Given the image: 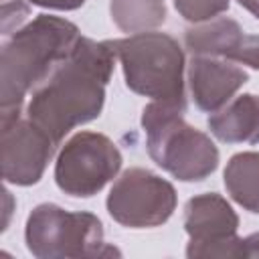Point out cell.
I'll list each match as a JSON object with an SVG mask.
<instances>
[{"label":"cell","instance_id":"cell-4","mask_svg":"<svg viewBox=\"0 0 259 259\" xmlns=\"http://www.w3.org/2000/svg\"><path fill=\"white\" fill-rule=\"evenodd\" d=\"M121 63L125 85L152 101L186 103L184 53L178 40L166 32H138L107 40Z\"/></svg>","mask_w":259,"mask_h":259},{"label":"cell","instance_id":"cell-6","mask_svg":"<svg viewBox=\"0 0 259 259\" xmlns=\"http://www.w3.org/2000/svg\"><path fill=\"white\" fill-rule=\"evenodd\" d=\"M239 217L217 192L190 198L184 206L188 257H259V233L237 237Z\"/></svg>","mask_w":259,"mask_h":259},{"label":"cell","instance_id":"cell-12","mask_svg":"<svg viewBox=\"0 0 259 259\" xmlns=\"http://www.w3.org/2000/svg\"><path fill=\"white\" fill-rule=\"evenodd\" d=\"M208 130L227 144H259V95L245 93L233 97L208 117Z\"/></svg>","mask_w":259,"mask_h":259},{"label":"cell","instance_id":"cell-7","mask_svg":"<svg viewBox=\"0 0 259 259\" xmlns=\"http://www.w3.org/2000/svg\"><path fill=\"white\" fill-rule=\"evenodd\" d=\"M121 168L117 146L103 134L79 132L59 152L55 182L69 196L97 194Z\"/></svg>","mask_w":259,"mask_h":259},{"label":"cell","instance_id":"cell-18","mask_svg":"<svg viewBox=\"0 0 259 259\" xmlns=\"http://www.w3.org/2000/svg\"><path fill=\"white\" fill-rule=\"evenodd\" d=\"M245 10H249L255 18H259V0H237Z\"/></svg>","mask_w":259,"mask_h":259},{"label":"cell","instance_id":"cell-16","mask_svg":"<svg viewBox=\"0 0 259 259\" xmlns=\"http://www.w3.org/2000/svg\"><path fill=\"white\" fill-rule=\"evenodd\" d=\"M28 16V6L24 0H2V32L12 34L20 28Z\"/></svg>","mask_w":259,"mask_h":259},{"label":"cell","instance_id":"cell-5","mask_svg":"<svg viewBox=\"0 0 259 259\" xmlns=\"http://www.w3.org/2000/svg\"><path fill=\"white\" fill-rule=\"evenodd\" d=\"M26 247L34 257H111L115 247L103 241V225L91 212H71L45 202L32 208L24 229Z\"/></svg>","mask_w":259,"mask_h":259},{"label":"cell","instance_id":"cell-17","mask_svg":"<svg viewBox=\"0 0 259 259\" xmlns=\"http://www.w3.org/2000/svg\"><path fill=\"white\" fill-rule=\"evenodd\" d=\"M28 2L40 8H53V10H75L85 4V0H28Z\"/></svg>","mask_w":259,"mask_h":259},{"label":"cell","instance_id":"cell-1","mask_svg":"<svg viewBox=\"0 0 259 259\" xmlns=\"http://www.w3.org/2000/svg\"><path fill=\"white\" fill-rule=\"evenodd\" d=\"M115 55L105 42L79 36L71 55L32 91L26 107L38 127L57 144L77 125L99 117Z\"/></svg>","mask_w":259,"mask_h":259},{"label":"cell","instance_id":"cell-13","mask_svg":"<svg viewBox=\"0 0 259 259\" xmlns=\"http://www.w3.org/2000/svg\"><path fill=\"white\" fill-rule=\"evenodd\" d=\"M225 186L235 202L259 214V152H239L225 168Z\"/></svg>","mask_w":259,"mask_h":259},{"label":"cell","instance_id":"cell-2","mask_svg":"<svg viewBox=\"0 0 259 259\" xmlns=\"http://www.w3.org/2000/svg\"><path fill=\"white\" fill-rule=\"evenodd\" d=\"M79 40V28L59 16L38 14L14 30L0 53L2 111L22 109L28 91H34L65 61Z\"/></svg>","mask_w":259,"mask_h":259},{"label":"cell","instance_id":"cell-19","mask_svg":"<svg viewBox=\"0 0 259 259\" xmlns=\"http://www.w3.org/2000/svg\"><path fill=\"white\" fill-rule=\"evenodd\" d=\"M4 200H6V206H4V227L2 229H6L8 227V217H10V202H12V196H10V192L4 188Z\"/></svg>","mask_w":259,"mask_h":259},{"label":"cell","instance_id":"cell-10","mask_svg":"<svg viewBox=\"0 0 259 259\" xmlns=\"http://www.w3.org/2000/svg\"><path fill=\"white\" fill-rule=\"evenodd\" d=\"M249 75L233 61L192 55L188 63V85L198 109L214 113L225 107L247 83Z\"/></svg>","mask_w":259,"mask_h":259},{"label":"cell","instance_id":"cell-8","mask_svg":"<svg viewBox=\"0 0 259 259\" xmlns=\"http://www.w3.org/2000/svg\"><path fill=\"white\" fill-rule=\"evenodd\" d=\"M105 204L111 219L123 227H158L172 217L176 190L168 180L146 168H130L115 180Z\"/></svg>","mask_w":259,"mask_h":259},{"label":"cell","instance_id":"cell-9","mask_svg":"<svg viewBox=\"0 0 259 259\" xmlns=\"http://www.w3.org/2000/svg\"><path fill=\"white\" fill-rule=\"evenodd\" d=\"M0 127L2 178L18 186L36 184L55 154L57 142L30 117H22V109L2 111Z\"/></svg>","mask_w":259,"mask_h":259},{"label":"cell","instance_id":"cell-3","mask_svg":"<svg viewBox=\"0 0 259 259\" xmlns=\"http://www.w3.org/2000/svg\"><path fill=\"white\" fill-rule=\"evenodd\" d=\"M186 103L152 101L142 111L146 148L150 158L184 182L204 180L219 166L214 142L184 121Z\"/></svg>","mask_w":259,"mask_h":259},{"label":"cell","instance_id":"cell-14","mask_svg":"<svg viewBox=\"0 0 259 259\" xmlns=\"http://www.w3.org/2000/svg\"><path fill=\"white\" fill-rule=\"evenodd\" d=\"M111 20L123 32H148L166 20L164 0H111Z\"/></svg>","mask_w":259,"mask_h":259},{"label":"cell","instance_id":"cell-15","mask_svg":"<svg viewBox=\"0 0 259 259\" xmlns=\"http://www.w3.org/2000/svg\"><path fill=\"white\" fill-rule=\"evenodd\" d=\"M231 0H174L176 10L190 22H204L217 18L229 8Z\"/></svg>","mask_w":259,"mask_h":259},{"label":"cell","instance_id":"cell-11","mask_svg":"<svg viewBox=\"0 0 259 259\" xmlns=\"http://www.w3.org/2000/svg\"><path fill=\"white\" fill-rule=\"evenodd\" d=\"M249 34L241 28L235 18L217 16L186 28L184 45L192 55L219 57L241 65L243 51L247 47Z\"/></svg>","mask_w":259,"mask_h":259}]
</instances>
